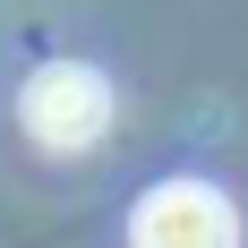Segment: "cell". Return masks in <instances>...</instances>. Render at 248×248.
Returning <instances> with one entry per match:
<instances>
[{
	"instance_id": "obj_1",
	"label": "cell",
	"mask_w": 248,
	"mask_h": 248,
	"mask_svg": "<svg viewBox=\"0 0 248 248\" xmlns=\"http://www.w3.org/2000/svg\"><path fill=\"white\" fill-rule=\"evenodd\" d=\"M17 120H26L34 146L77 154V146H94L103 128H111V77L86 69V60H43V69L26 77V94H17Z\"/></svg>"
},
{
	"instance_id": "obj_2",
	"label": "cell",
	"mask_w": 248,
	"mask_h": 248,
	"mask_svg": "<svg viewBox=\"0 0 248 248\" xmlns=\"http://www.w3.org/2000/svg\"><path fill=\"white\" fill-rule=\"evenodd\" d=\"M128 240L137 248H240V214H231V197L205 188V180H163V188L137 205Z\"/></svg>"
}]
</instances>
